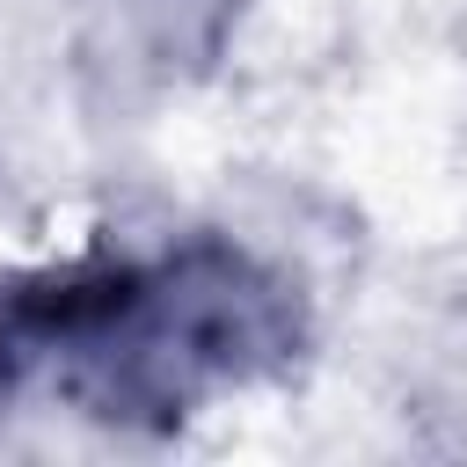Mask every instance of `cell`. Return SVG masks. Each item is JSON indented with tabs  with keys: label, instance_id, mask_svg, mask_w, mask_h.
<instances>
[{
	"label": "cell",
	"instance_id": "1",
	"mask_svg": "<svg viewBox=\"0 0 467 467\" xmlns=\"http://www.w3.org/2000/svg\"><path fill=\"white\" fill-rule=\"evenodd\" d=\"M277 285L234 248L88 263L0 292V394L44 379L95 416H182L270 358Z\"/></svg>",
	"mask_w": 467,
	"mask_h": 467
}]
</instances>
